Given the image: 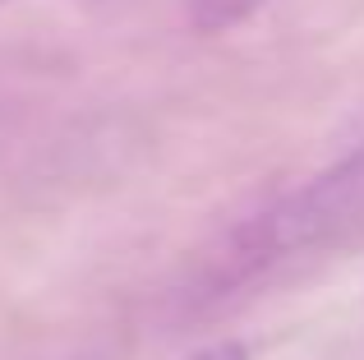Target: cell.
Segmentation results:
<instances>
[{
	"label": "cell",
	"instance_id": "6da1fadb",
	"mask_svg": "<svg viewBox=\"0 0 364 360\" xmlns=\"http://www.w3.org/2000/svg\"><path fill=\"white\" fill-rule=\"evenodd\" d=\"M355 213H364V153L341 162L337 171L318 176L314 185L286 194L282 203L258 213L254 222H245L231 235L226 259L217 263L213 287L226 291V282H249L254 272L272 268V263L314 250L318 240L337 235Z\"/></svg>",
	"mask_w": 364,
	"mask_h": 360
},
{
	"label": "cell",
	"instance_id": "7a4b0ae2",
	"mask_svg": "<svg viewBox=\"0 0 364 360\" xmlns=\"http://www.w3.org/2000/svg\"><path fill=\"white\" fill-rule=\"evenodd\" d=\"M258 5H263V0H185L189 23H194L198 33H226V28L245 23Z\"/></svg>",
	"mask_w": 364,
	"mask_h": 360
},
{
	"label": "cell",
	"instance_id": "3957f363",
	"mask_svg": "<svg viewBox=\"0 0 364 360\" xmlns=\"http://www.w3.org/2000/svg\"><path fill=\"white\" fill-rule=\"evenodd\" d=\"M185 360H249V346H245V342H235V337H222V342L198 346V351H194V356H185Z\"/></svg>",
	"mask_w": 364,
	"mask_h": 360
}]
</instances>
